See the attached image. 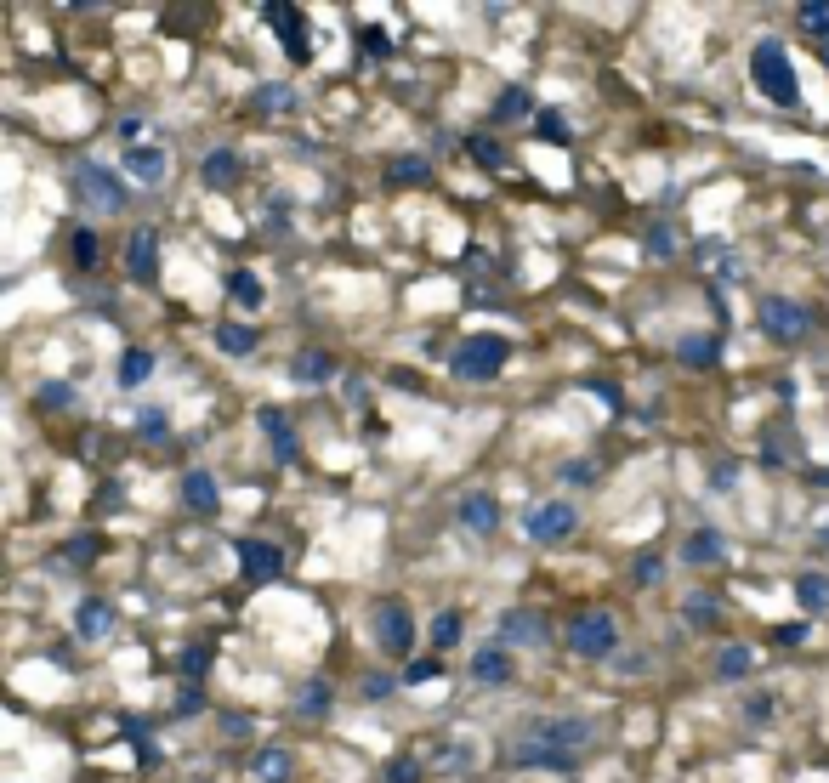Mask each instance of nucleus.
Masks as SVG:
<instances>
[{"label": "nucleus", "mask_w": 829, "mask_h": 783, "mask_svg": "<svg viewBox=\"0 0 829 783\" xmlns=\"http://www.w3.org/2000/svg\"><path fill=\"white\" fill-rule=\"evenodd\" d=\"M597 727L585 721V715H546V721H534L523 738H517V766H551V772H568V766H580V755L591 749Z\"/></svg>", "instance_id": "f257e3e1"}, {"label": "nucleus", "mask_w": 829, "mask_h": 783, "mask_svg": "<svg viewBox=\"0 0 829 783\" xmlns=\"http://www.w3.org/2000/svg\"><path fill=\"white\" fill-rule=\"evenodd\" d=\"M750 74H756V91L761 97H773L778 108H790L795 97H801V86H795V63H790V52H784L778 40H761L756 52H750Z\"/></svg>", "instance_id": "f03ea898"}, {"label": "nucleus", "mask_w": 829, "mask_h": 783, "mask_svg": "<svg viewBox=\"0 0 829 783\" xmlns=\"http://www.w3.org/2000/svg\"><path fill=\"white\" fill-rule=\"evenodd\" d=\"M506 358H512V341L506 335H472V341L455 347V375L460 381H489V375L506 369Z\"/></svg>", "instance_id": "7ed1b4c3"}, {"label": "nucleus", "mask_w": 829, "mask_h": 783, "mask_svg": "<svg viewBox=\"0 0 829 783\" xmlns=\"http://www.w3.org/2000/svg\"><path fill=\"white\" fill-rule=\"evenodd\" d=\"M614 642H619V630H614L608 613H574V619H568V647H574L580 659H608Z\"/></svg>", "instance_id": "20e7f679"}, {"label": "nucleus", "mask_w": 829, "mask_h": 783, "mask_svg": "<svg viewBox=\"0 0 829 783\" xmlns=\"http://www.w3.org/2000/svg\"><path fill=\"white\" fill-rule=\"evenodd\" d=\"M523 528H529V540L534 545H563L574 528H580V511L568 500H546V505H534L529 517H523Z\"/></svg>", "instance_id": "39448f33"}, {"label": "nucleus", "mask_w": 829, "mask_h": 783, "mask_svg": "<svg viewBox=\"0 0 829 783\" xmlns=\"http://www.w3.org/2000/svg\"><path fill=\"white\" fill-rule=\"evenodd\" d=\"M125 273L137 284H154L159 279V239H154V227H137L131 239H125Z\"/></svg>", "instance_id": "423d86ee"}, {"label": "nucleus", "mask_w": 829, "mask_h": 783, "mask_svg": "<svg viewBox=\"0 0 829 783\" xmlns=\"http://www.w3.org/2000/svg\"><path fill=\"white\" fill-rule=\"evenodd\" d=\"M375 636H381V647H387V653H409L415 625H409L404 602H381V608H375Z\"/></svg>", "instance_id": "0eeeda50"}, {"label": "nucleus", "mask_w": 829, "mask_h": 783, "mask_svg": "<svg viewBox=\"0 0 829 783\" xmlns=\"http://www.w3.org/2000/svg\"><path fill=\"white\" fill-rule=\"evenodd\" d=\"M807 307H801V301H767V307H761V330L767 335H778V341H801V335H807Z\"/></svg>", "instance_id": "6e6552de"}, {"label": "nucleus", "mask_w": 829, "mask_h": 783, "mask_svg": "<svg viewBox=\"0 0 829 783\" xmlns=\"http://www.w3.org/2000/svg\"><path fill=\"white\" fill-rule=\"evenodd\" d=\"M74 182H80V193H86L97 210H120L125 205V182H120V176H108L103 165H80V176H74Z\"/></svg>", "instance_id": "1a4fd4ad"}, {"label": "nucleus", "mask_w": 829, "mask_h": 783, "mask_svg": "<svg viewBox=\"0 0 829 783\" xmlns=\"http://www.w3.org/2000/svg\"><path fill=\"white\" fill-rule=\"evenodd\" d=\"M506 642H523V647H546V619L540 613H529V608H517V613H500V647Z\"/></svg>", "instance_id": "9d476101"}, {"label": "nucleus", "mask_w": 829, "mask_h": 783, "mask_svg": "<svg viewBox=\"0 0 829 783\" xmlns=\"http://www.w3.org/2000/svg\"><path fill=\"white\" fill-rule=\"evenodd\" d=\"M165 148H125V176L137 182V188H159L165 182Z\"/></svg>", "instance_id": "9b49d317"}, {"label": "nucleus", "mask_w": 829, "mask_h": 783, "mask_svg": "<svg viewBox=\"0 0 829 783\" xmlns=\"http://www.w3.org/2000/svg\"><path fill=\"white\" fill-rule=\"evenodd\" d=\"M239 562H245L250 579H279L284 574V551L267 540H239Z\"/></svg>", "instance_id": "f8f14e48"}, {"label": "nucleus", "mask_w": 829, "mask_h": 783, "mask_svg": "<svg viewBox=\"0 0 829 783\" xmlns=\"http://www.w3.org/2000/svg\"><path fill=\"white\" fill-rule=\"evenodd\" d=\"M460 522L472 528V534H494L500 528V505L489 494H460Z\"/></svg>", "instance_id": "ddd939ff"}, {"label": "nucleus", "mask_w": 829, "mask_h": 783, "mask_svg": "<svg viewBox=\"0 0 829 783\" xmlns=\"http://www.w3.org/2000/svg\"><path fill=\"white\" fill-rule=\"evenodd\" d=\"M472 676L483 681V687H506V681H512V653H506V647H483V653L472 659Z\"/></svg>", "instance_id": "4468645a"}, {"label": "nucleus", "mask_w": 829, "mask_h": 783, "mask_svg": "<svg viewBox=\"0 0 829 783\" xmlns=\"http://www.w3.org/2000/svg\"><path fill=\"white\" fill-rule=\"evenodd\" d=\"M74 630H80V642H103L108 630H114V608H108V602H80Z\"/></svg>", "instance_id": "2eb2a0df"}, {"label": "nucleus", "mask_w": 829, "mask_h": 783, "mask_svg": "<svg viewBox=\"0 0 829 783\" xmlns=\"http://www.w3.org/2000/svg\"><path fill=\"white\" fill-rule=\"evenodd\" d=\"M262 18L273 23V29H279L284 35V46H290V57H307V40H301V18H296V6H262Z\"/></svg>", "instance_id": "dca6fc26"}, {"label": "nucleus", "mask_w": 829, "mask_h": 783, "mask_svg": "<svg viewBox=\"0 0 829 783\" xmlns=\"http://www.w3.org/2000/svg\"><path fill=\"white\" fill-rule=\"evenodd\" d=\"M182 505H188V511H199V517H205V511H216V477H211V471H188V477H182Z\"/></svg>", "instance_id": "f3484780"}, {"label": "nucleus", "mask_w": 829, "mask_h": 783, "mask_svg": "<svg viewBox=\"0 0 829 783\" xmlns=\"http://www.w3.org/2000/svg\"><path fill=\"white\" fill-rule=\"evenodd\" d=\"M262 432H267V443H273V454H279V460H296V432H290V420L279 415V409H262Z\"/></svg>", "instance_id": "a211bd4d"}, {"label": "nucleus", "mask_w": 829, "mask_h": 783, "mask_svg": "<svg viewBox=\"0 0 829 783\" xmlns=\"http://www.w3.org/2000/svg\"><path fill=\"white\" fill-rule=\"evenodd\" d=\"M199 176H205V188H233V182H239V154H233V148H216Z\"/></svg>", "instance_id": "6ab92c4d"}, {"label": "nucleus", "mask_w": 829, "mask_h": 783, "mask_svg": "<svg viewBox=\"0 0 829 783\" xmlns=\"http://www.w3.org/2000/svg\"><path fill=\"white\" fill-rule=\"evenodd\" d=\"M750 659H756V653H750V647H744V642L722 647V653H716V676H722V681H739V676H750Z\"/></svg>", "instance_id": "aec40b11"}, {"label": "nucleus", "mask_w": 829, "mask_h": 783, "mask_svg": "<svg viewBox=\"0 0 829 783\" xmlns=\"http://www.w3.org/2000/svg\"><path fill=\"white\" fill-rule=\"evenodd\" d=\"M250 772H256V783H284L290 778V755H284V749H262V755L250 761Z\"/></svg>", "instance_id": "412c9836"}, {"label": "nucleus", "mask_w": 829, "mask_h": 783, "mask_svg": "<svg viewBox=\"0 0 829 783\" xmlns=\"http://www.w3.org/2000/svg\"><path fill=\"white\" fill-rule=\"evenodd\" d=\"M148 375H154V352H125V358H120V386H125V392H137Z\"/></svg>", "instance_id": "4be33fe9"}, {"label": "nucleus", "mask_w": 829, "mask_h": 783, "mask_svg": "<svg viewBox=\"0 0 829 783\" xmlns=\"http://www.w3.org/2000/svg\"><path fill=\"white\" fill-rule=\"evenodd\" d=\"M795 596H801V608H807V613H824V608H829V579H824V574L795 579Z\"/></svg>", "instance_id": "5701e85b"}, {"label": "nucleus", "mask_w": 829, "mask_h": 783, "mask_svg": "<svg viewBox=\"0 0 829 783\" xmlns=\"http://www.w3.org/2000/svg\"><path fill=\"white\" fill-rule=\"evenodd\" d=\"M682 557H688V562H722L727 557V540H722V534H693V540L682 545Z\"/></svg>", "instance_id": "b1692460"}, {"label": "nucleus", "mask_w": 829, "mask_h": 783, "mask_svg": "<svg viewBox=\"0 0 829 783\" xmlns=\"http://www.w3.org/2000/svg\"><path fill=\"white\" fill-rule=\"evenodd\" d=\"M216 341H222V352H233V358L256 352V330H250V324H222V330H216Z\"/></svg>", "instance_id": "393cba45"}, {"label": "nucleus", "mask_w": 829, "mask_h": 783, "mask_svg": "<svg viewBox=\"0 0 829 783\" xmlns=\"http://www.w3.org/2000/svg\"><path fill=\"white\" fill-rule=\"evenodd\" d=\"M682 364H699V369H710L716 364V335H688V341H682Z\"/></svg>", "instance_id": "a878e982"}, {"label": "nucleus", "mask_w": 829, "mask_h": 783, "mask_svg": "<svg viewBox=\"0 0 829 783\" xmlns=\"http://www.w3.org/2000/svg\"><path fill=\"white\" fill-rule=\"evenodd\" d=\"M290 375H296V381H324V375H330V358H324L318 347H307V352H296Z\"/></svg>", "instance_id": "bb28decb"}, {"label": "nucleus", "mask_w": 829, "mask_h": 783, "mask_svg": "<svg viewBox=\"0 0 829 783\" xmlns=\"http://www.w3.org/2000/svg\"><path fill=\"white\" fill-rule=\"evenodd\" d=\"M466 636V619L460 613H438V625H432V647H455Z\"/></svg>", "instance_id": "cd10ccee"}, {"label": "nucleus", "mask_w": 829, "mask_h": 783, "mask_svg": "<svg viewBox=\"0 0 829 783\" xmlns=\"http://www.w3.org/2000/svg\"><path fill=\"white\" fill-rule=\"evenodd\" d=\"M296 710L301 715H324V710H330V687H324V681H307V687H301V698H296Z\"/></svg>", "instance_id": "c85d7f7f"}, {"label": "nucleus", "mask_w": 829, "mask_h": 783, "mask_svg": "<svg viewBox=\"0 0 829 783\" xmlns=\"http://www.w3.org/2000/svg\"><path fill=\"white\" fill-rule=\"evenodd\" d=\"M801 29L829 40V0H807V6H801Z\"/></svg>", "instance_id": "c756f323"}, {"label": "nucleus", "mask_w": 829, "mask_h": 783, "mask_svg": "<svg viewBox=\"0 0 829 783\" xmlns=\"http://www.w3.org/2000/svg\"><path fill=\"white\" fill-rule=\"evenodd\" d=\"M426 176H432L426 171V159H398V165H392V182H398V188H404V182L409 188H421Z\"/></svg>", "instance_id": "7c9ffc66"}, {"label": "nucleus", "mask_w": 829, "mask_h": 783, "mask_svg": "<svg viewBox=\"0 0 829 783\" xmlns=\"http://www.w3.org/2000/svg\"><path fill=\"white\" fill-rule=\"evenodd\" d=\"M233 296L245 301V307H262V279H256V273H233Z\"/></svg>", "instance_id": "2f4dec72"}, {"label": "nucleus", "mask_w": 829, "mask_h": 783, "mask_svg": "<svg viewBox=\"0 0 829 783\" xmlns=\"http://www.w3.org/2000/svg\"><path fill=\"white\" fill-rule=\"evenodd\" d=\"M534 131L546 142H568V125H563V114L557 108H546V114H534Z\"/></svg>", "instance_id": "473e14b6"}, {"label": "nucleus", "mask_w": 829, "mask_h": 783, "mask_svg": "<svg viewBox=\"0 0 829 783\" xmlns=\"http://www.w3.org/2000/svg\"><path fill=\"white\" fill-rule=\"evenodd\" d=\"M97 250H103V244H97V233H91V227H80V233H74V261H80V267H97Z\"/></svg>", "instance_id": "72a5a7b5"}, {"label": "nucleus", "mask_w": 829, "mask_h": 783, "mask_svg": "<svg viewBox=\"0 0 829 783\" xmlns=\"http://www.w3.org/2000/svg\"><path fill=\"white\" fill-rule=\"evenodd\" d=\"M494 114H529V91H523V86L500 91V103H494Z\"/></svg>", "instance_id": "f704fd0d"}, {"label": "nucleus", "mask_w": 829, "mask_h": 783, "mask_svg": "<svg viewBox=\"0 0 829 783\" xmlns=\"http://www.w3.org/2000/svg\"><path fill=\"white\" fill-rule=\"evenodd\" d=\"M472 154L483 159V171H500V165H506V154H500L489 137H472Z\"/></svg>", "instance_id": "c9c22d12"}, {"label": "nucleus", "mask_w": 829, "mask_h": 783, "mask_svg": "<svg viewBox=\"0 0 829 783\" xmlns=\"http://www.w3.org/2000/svg\"><path fill=\"white\" fill-rule=\"evenodd\" d=\"M387 783H421V761H404V755H398V761L387 766Z\"/></svg>", "instance_id": "e433bc0d"}, {"label": "nucleus", "mask_w": 829, "mask_h": 783, "mask_svg": "<svg viewBox=\"0 0 829 783\" xmlns=\"http://www.w3.org/2000/svg\"><path fill=\"white\" fill-rule=\"evenodd\" d=\"M631 574H636V585H659V574H665V562H659V557H653V551H648V557L636 562Z\"/></svg>", "instance_id": "4c0bfd02"}, {"label": "nucleus", "mask_w": 829, "mask_h": 783, "mask_svg": "<svg viewBox=\"0 0 829 783\" xmlns=\"http://www.w3.org/2000/svg\"><path fill=\"white\" fill-rule=\"evenodd\" d=\"M63 403H69V386H63V381L40 386V409H63Z\"/></svg>", "instance_id": "58836bf2"}, {"label": "nucleus", "mask_w": 829, "mask_h": 783, "mask_svg": "<svg viewBox=\"0 0 829 783\" xmlns=\"http://www.w3.org/2000/svg\"><path fill=\"white\" fill-rule=\"evenodd\" d=\"M432 676H438V664H432V659H421V664H409V670H404L409 687H421V681H432Z\"/></svg>", "instance_id": "ea45409f"}, {"label": "nucleus", "mask_w": 829, "mask_h": 783, "mask_svg": "<svg viewBox=\"0 0 829 783\" xmlns=\"http://www.w3.org/2000/svg\"><path fill=\"white\" fill-rule=\"evenodd\" d=\"M137 426L148 432V443H159V437H165V415H142Z\"/></svg>", "instance_id": "a19ab883"}, {"label": "nucleus", "mask_w": 829, "mask_h": 783, "mask_svg": "<svg viewBox=\"0 0 829 783\" xmlns=\"http://www.w3.org/2000/svg\"><path fill=\"white\" fill-rule=\"evenodd\" d=\"M205 659H211V653H205V647H194V653L182 659V670H188V676H199V670H205Z\"/></svg>", "instance_id": "79ce46f5"}, {"label": "nucleus", "mask_w": 829, "mask_h": 783, "mask_svg": "<svg viewBox=\"0 0 829 783\" xmlns=\"http://www.w3.org/2000/svg\"><path fill=\"white\" fill-rule=\"evenodd\" d=\"M773 715V698H750V721H767Z\"/></svg>", "instance_id": "37998d69"}, {"label": "nucleus", "mask_w": 829, "mask_h": 783, "mask_svg": "<svg viewBox=\"0 0 829 783\" xmlns=\"http://www.w3.org/2000/svg\"><path fill=\"white\" fill-rule=\"evenodd\" d=\"M120 137L131 142V148H137V137H142V120H120Z\"/></svg>", "instance_id": "c03bdc74"}, {"label": "nucleus", "mask_w": 829, "mask_h": 783, "mask_svg": "<svg viewBox=\"0 0 829 783\" xmlns=\"http://www.w3.org/2000/svg\"><path fill=\"white\" fill-rule=\"evenodd\" d=\"M824 545H829V528H824Z\"/></svg>", "instance_id": "a18cd8bd"}]
</instances>
